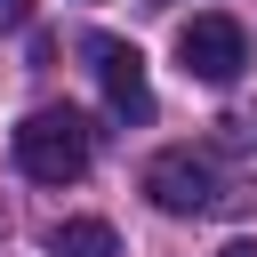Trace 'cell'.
<instances>
[{"label":"cell","instance_id":"obj_1","mask_svg":"<svg viewBox=\"0 0 257 257\" xmlns=\"http://www.w3.org/2000/svg\"><path fill=\"white\" fill-rule=\"evenodd\" d=\"M145 193H153V209H169V217H225V209L249 201V193H241L209 153H193V145L153 153V161H145Z\"/></svg>","mask_w":257,"mask_h":257},{"label":"cell","instance_id":"obj_2","mask_svg":"<svg viewBox=\"0 0 257 257\" xmlns=\"http://www.w3.org/2000/svg\"><path fill=\"white\" fill-rule=\"evenodd\" d=\"M88 153H96V137H88V120L72 104H40V112L16 120V169L32 185H80Z\"/></svg>","mask_w":257,"mask_h":257},{"label":"cell","instance_id":"obj_3","mask_svg":"<svg viewBox=\"0 0 257 257\" xmlns=\"http://www.w3.org/2000/svg\"><path fill=\"white\" fill-rule=\"evenodd\" d=\"M177 64H185V80L233 88V80H241V64H249V32H241V16L209 8V16L177 24Z\"/></svg>","mask_w":257,"mask_h":257},{"label":"cell","instance_id":"obj_4","mask_svg":"<svg viewBox=\"0 0 257 257\" xmlns=\"http://www.w3.org/2000/svg\"><path fill=\"white\" fill-rule=\"evenodd\" d=\"M88 56H96V80H104V104H112V120H153V80H145V56L128 48V40H88Z\"/></svg>","mask_w":257,"mask_h":257},{"label":"cell","instance_id":"obj_5","mask_svg":"<svg viewBox=\"0 0 257 257\" xmlns=\"http://www.w3.org/2000/svg\"><path fill=\"white\" fill-rule=\"evenodd\" d=\"M48 257H120V233L104 217H64L48 225Z\"/></svg>","mask_w":257,"mask_h":257},{"label":"cell","instance_id":"obj_6","mask_svg":"<svg viewBox=\"0 0 257 257\" xmlns=\"http://www.w3.org/2000/svg\"><path fill=\"white\" fill-rule=\"evenodd\" d=\"M225 145H241V153H249V145H257V112H233V120H225Z\"/></svg>","mask_w":257,"mask_h":257},{"label":"cell","instance_id":"obj_7","mask_svg":"<svg viewBox=\"0 0 257 257\" xmlns=\"http://www.w3.org/2000/svg\"><path fill=\"white\" fill-rule=\"evenodd\" d=\"M24 16H32V0H0V32H16Z\"/></svg>","mask_w":257,"mask_h":257},{"label":"cell","instance_id":"obj_8","mask_svg":"<svg viewBox=\"0 0 257 257\" xmlns=\"http://www.w3.org/2000/svg\"><path fill=\"white\" fill-rule=\"evenodd\" d=\"M217 257H257V241H225V249H217Z\"/></svg>","mask_w":257,"mask_h":257},{"label":"cell","instance_id":"obj_9","mask_svg":"<svg viewBox=\"0 0 257 257\" xmlns=\"http://www.w3.org/2000/svg\"><path fill=\"white\" fill-rule=\"evenodd\" d=\"M0 241H8V217H0Z\"/></svg>","mask_w":257,"mask_h":257}]
</instances>
